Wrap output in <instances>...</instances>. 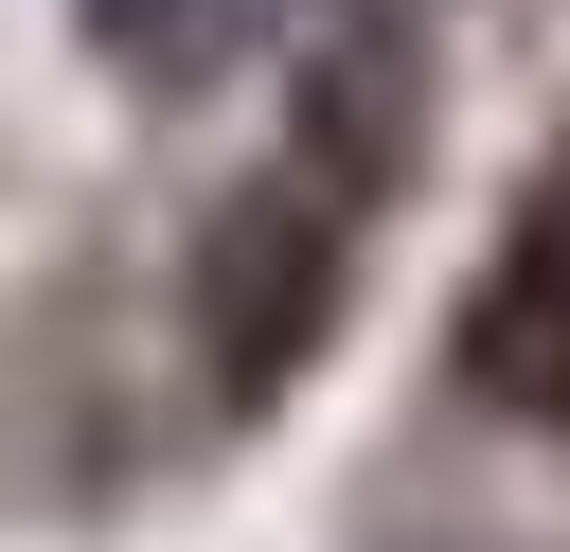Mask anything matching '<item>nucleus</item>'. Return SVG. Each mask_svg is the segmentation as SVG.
I'll return each mask as SVG.
<instances>
[{"instance_id": "obj_1", "label": "nucleus", "mask_w": 570, "mask_h": 552, "mask_svg": "<svg viewBox=\"0 0 570 552\" xmlns=\"http://www.w3.org/2000/svg\"><path fill=\"white\" fill-rule=\"evenodd\" d=\"M356 249H374V214L338 196V178H303L285 142L196 214V249H178V374H196V445H249L321 356H338V321H356Z\"/></svg>"}, {"instance_id": "obj_2", "label": "nucleus", "mask_w": 570, "mask_h": 552, "mask_svg": "<svg viewBox=\"0 0 570 552\" xmlns=\"http://www.w3.org/2000/svg\"><path fill=\"white\" fill-rule=\"evenodd\" d=\"M267 89H285V160L338 178L356 214H392L445 142V71H428V18L410 0H267Z\"/></svg>"}, {"instance_id": "obj_3", "label": "nucleus", "mask_w": 570, "mask_h": 552, "mask_svg": "<svg viewBox=\"0 0 570 552\" xmlns=\"http://www.w3.org/2000/svg\"><path fill=\"white\" fill-rule=\"evenodd\" d=\"M445 374H463L499 427H552V445H570V142L499 196V249L463 267Z\"/></svg>"}, {"instance_id": "obj_4", "label": "nucleus", "mask_w": 570, "mask_h": 552, "mask_svg": "<svg viewBox=\"0 0 570 552\" xmlns=\"http://www.w3.org/2000/svg\"><path fill=\"white\" fill-rule=\"evenodd\" d=\"M71 36H89V71H107V89L196 107L232 53H267V0H71Z\"/></svg>"}]
</instances>
